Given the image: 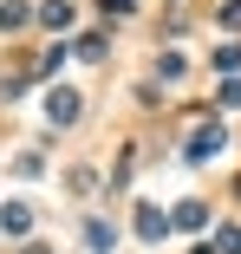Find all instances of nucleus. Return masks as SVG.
Instances as JSON below:
<instances>
[{"label":"nucleus","mask_w":241,"mask_h":254,"mask_svg":"<svg viewBox=\"0 0 241 254\" xmlns=\"http://www.w3.org/2000/svg\"><path fill=\"white\" fill-rule=\"evenodd\" d=\"M222 124H196V137H189V163H215V150H222Z\"/></svg>","instance_id":"f257e3e1"},{"label":"nucleus","mask_w":241,"mask_h":254,"mask_svg":"<svg viewBox=\"0 0 241 254\" xmlns=\"http://www.w3.org/2000/svg\"><path fill=\"white\" fill-rule=\"evenodd\" d=\"M0 228H7V235H26V228H33L26 202H7V209H0Z\"/></svg>","instance_id":"f03ea898"},{"label":"nucleus","mask_w":241,"mask_h":254,"mask_svg":"<svg viewBox=\"0 0 241 254\" xmlns=\"http://www.w3.org/2000/svg\"><path fill=\"white\" fill-rule=\"evenodd\" d=\"M46 111H53L59 124H72V118H78V98H72V91H53V98H46Z\"/></svg>","instance_id":"7ed1b4c3"},{"label":"nucleus","mask_w":241,"mask_h":254,"mask_svg":"<svg viewBox=\"0 0 241 254\" xmlns=\"http://www.w3.org/2000/svg\"><path fill=\"white\" fill-rule=\"evenodd\" d=\"M163 228H170V215H163V209H143V215H137V235H143V241H157Z\"/></svg>","instance_id":"20e7f679"},{"label":"nucleus","mask_w":241,"mask_h":254,"mask_svg":"<svg viewBox=\"0 0 241 254\" xmlns=\"http://www.w3.org/2000/svg\"><path fill=\"white\" fill-rule=\"evenodd\" d=\"M202 222H209L202 202H182V209H176V228H202Z\"/></svg>","instance_id":"39448f33"},{"label":"nucleus","mask_w":241,"mask_h":254,"mask_svg":"<svg viewBox=\"0 0 241 254\" xmlns=\"http://www.w3.org/2000/svg\"><path fill=\"white\" fill-rule=\"evenodd\" d=\"M39 20H46V26H72V7H65V0H53V7H39Z\"/></svg>","instance_id":"423d86ee"},{"label":"nucleus","mask_w":241,"mask_h":254,"mask_svg":"<svg viewBox=\"0 0 241 254\" xmlns=\"http://www.w3.org/2000/svg\"><path fill=\"white\" fill-rule=\"evenodd\" d=\"M78 59H105V33H85L78 39Z\"/></svg>","instance_id":"0eeeda50"},{"label":"nucleus","mask_w":241,"mask_h":254,"mask_svg":"<svg viewBox=\"0 0 241 254\" xmlns=\"http://www.w3.org/2000/svg\"><path fill=\"white\" fill-rule=\"evenodd\" d=\"M105 13H130V0H105Z\"/></svg>","instance_id":"6e6552de"}]
</instances>
